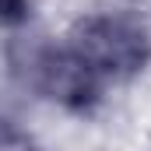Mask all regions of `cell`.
I'll list each match as a JSON object with an SVG mask.
<instances>
[{
    "label": "cell",
    "instance_id": "2",
    "mask_svg": "<svg viewBox=\"0 0 151 151\" xmlns=\"http://www.w3.org/2000/svg\"><path fill=\"white\" fill-rule=\"evenodd\" d=\"M28 81L42 95H49L53 102L70 106V109H88L102 91V74L74 46H42V49H35L28 56Z\"/></svg>",
    "mask_w": 151,
    "mask_h": 151
},
{
    "label": "cell",
    "instance_id": "3",
    "mask_svg": "<svg viewBox=\"0 0 151 151\" xmlns=\"http://www.w3.org/2000/svg\"><path fill=\"white\" fill-rule=\"evenodd\" d=\"M0 151H39L14 123H4V141H0Z\"/></svg>",
    "mask_w": 151,
    "mask_h": 151
},
{
    "label": "cell",
    "instance_id": "1",
    "mask_svg": "<svg viewBox=\"0 0 151 151\" xmlns=\"http://www.w3.org/2000/svg\"><path fill=\"white\" fill-rule=\"evenodd\" d=\"M70 46L99 70L102 77H130L151 56L148 32L119 14L84 18L70 35Z\"/></svg>",
    "mask_w": 151,
    "mask_h": 151
},
{
    "label": "cell",
    "instance_id": "4",
    "mask_svg": "<svg viewBox=\"0 0 151 151\" xmlns=\"http://www.w3.org/2000/svg\"><path fill=\"white\" fill-rule=\"evenodd\" d=\"M28 18V0H4V21L7 25H18Z\"/></svg>",
    "mask_w": 151,
    "mask_h": 151
}]
</instances>
